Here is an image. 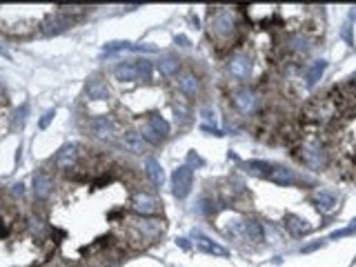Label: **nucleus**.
Listing matches in <instances>:
<instances>
[{
	"label": "nucleus",
	"instance_id": "nucleus-1",
	"mask_svg": "<svg viewBox=\"0 0 356 267\" xmlns=\"http://www.w3.org/2000/svg\"><path fill=\"white\" fill-rule=\"evenodd\" d=\"M207 25H210V36L216 38L223 45H230L234 40L236 32H238V25H236V18L230 9H223V7H216L210 9L207 14Z\"/></svg>",
	"mask_w": 356,
	"mask_h": 267
},
{
	"label": "nucleus",
	"instance_id": "nucleus-2",
	"mask_svg": "<svg viewBox=\"0 0 356 267\" xmlns=\"http://www.w3.org/2000/svg\"><path fill=\"white\" fill-rule=\"evenodd\" d=\"M169 131H172L169 123L165 121L162 116L152 114V116H147L145 125H142L141 136L145 138V141H149V142H154V145H158L160 141H165V138L169 136Z\"/></svg>",
	"mask_w": 356,
	"mask_h": 267
},
{
	"label": "nucleus",
	"instance_id": "nucleus-3",
	"mask_svg": "<svg viewBox=\"0 0 356 267\" xmlns=\"http://www.w3.org/2000/svg\"><path fill=\"white\" fill-rule=\"evenodd\" d=\"M165 225H162V220H156V218H149V216H141L138 220L131 223V234L136 236L138 241H149L154 243L158 236L162 234Z\"/></svg>",
	"mask_w": 356,
	"mask_h": 267
},
{
	"label": "nucleus",
	"instance_id": "nucleus-4",
	"mask_svg": "<svg viewBox=\"0 0 356 267\" xmlns=\"http://www.w3.org/2000/svg\"><path fill=\"white\" fill-rule=\"evenodd\" d=\"M231 103H234V109L241 116H251L258 109V94L249 87H241L231 94Z\"/></svg>",
	"mask_w": 356,
	"mask_h": 267
},
{
	"label": "nucleus",
	"instance_id": "nucleus-5",
	"mask_svg": "<svg viewBox=\"0 0 356 267\" xmlns=\"http://www.w3.org/2000/svg\"><path fill=\"white\" fill-rule=\"evenodd\" d=\"M192 185H194V169L189 165L174 169L172 174V194L176 198H185V196L192 192Z\"/></svg>",
	"mask_w": 356,
	"mask_h": 267
},
{
	"label": "nucleus",
	"instance_id": "nucleus-6",
	"mask_svg": "<svg viewBox=\"0 0 356 267\" xmlns=\"http://www.w3.org/2000/svg\"><path fill=\"white\" fill-rule=\"evenodd\" d=\"M87 131L94 138L100 141H109L116 134V123L111 121V116H91L87 121Z\"/></svg>",
	"mask_w": 356,
	"mask_h": 267
},
{
	"label": "nucleus",
	"instance_id": "nucleus-7",
	"mask_svg": "<svg viewBox=\"0 0 356 267\" xmlns=\"http://www.w3.org/2000/svg\"><path fill=\"white\" fill-rule=\"evenodd\" d=\"M299 158L303 160V165H307V167L323 169L325 162H327V152H325L319 142H307V145L301 147Z\"/></svg>",
	"mask_w": 356,
	"mask_h": 267
},
{
	"label": "nucleus",
	"instance_id": "nucleus-8",
	"mask_svg": "<svg viewBox=\"0 0 356 267\" xmlns=\"http://www.w3.org/2000/svg\"><path fill=\"white\" fill-rule=\"evenodd\" d=\"M227 71H230L231 78L245 83L251 73V58L247 53H234V56L227 60Z\"/></svg>",
	"mask_w": 356,
	"mask_h": 267
},
{
	"label": "nucleus",
	"instance_id": "nucleus-9",
	"mask_svg": "<svg viewBox=\"0 0 356 267\" xmlns=\"http://www.w3.org/2000/svg\"><path fill=\"white\" fill-rule=\"evenodd\" d=\"M131 210L138 216H154L160 210V203L156 200V196L147 194V192H136L134 198H131Z\"/></svg>",
	"mask_w": 356,
	"mask_h": 267
},
{
	"label": "nucleus",
	"instance_id": "nucleus-10",
	"mask_svg": "<svg viewBox=\"0 0 356 267\" xmlns=\"http://www.w3.org/2000/svg\"><path fill=\"white\" fill-rule=\"evenodd\" d=\"M176 87L178 91L187 98H196L200 94V80L194 71H183L176 76Z\"/></svg>",
	"mask_w": 356,
	"mask_h": 267
},
{
	"label": "nucleus",
	"instance_id": "nucleus-11",
	"mask_svg": "<svg viewBox=\"0 0 356 267\" xmlns=\"http://www.w3.org/2000/svg\"><path fill=\"white\" fill-rule=\"evenodd\" d=\"M71 25H73V18L69 16V14H65V11H56V14H52L47 20L42 22V34H47V36H52V34H60V32H65V29H69Z\"/></svg>",
	"mask_w": 356,
	"mask_h": 267
},
{
	"label": "nucleus",
	"instance_id": "nucleus-12",
	"mask_svg": "<svg viewBox=\"0 0 356 267\" xmlns=\"http://www.w3.org/2000/svg\"><path fill=\"white\" fill-rule=\"evenodd\" d=\"M53 192V178L45 169H38L34 174V196L36 200H47Z\"/></svg>",
	"mask_w": 356,
	"mask_h": 267
},
{
	"label": "nucleus",
	"instance_id": "nucleus-13",
	"mask_svg": "<svg viewBox=\"0 0 356 267\" xmlns=\"http://www.w3.org/2000/svg\"><path fill=\"white\" fill-rule=\"evenodd\" d=\"M78 158H80L78 145H65V147H60V152L56 154L53 165H56L58 169H73L78 165Z\"/></svg>",
	"mask_w": 356,
	"mask_h": 267
},
{
	"label": "nucleus",
	"instance_id": "nucleus-14",
	"mask_svg": "<svg viewBox=\"0 0 356 267\" xmlns=\"http://www.w3.org/2000/svg\"><path fill=\"white\" fill-rule=\"evenodd\" d=\"M218 192H220V198L225 200V203H236L238 198L245 196V187H243V183H234V180L223 183Z\"/></svg>",
	"mask_w": 356,
	"mask_h": 267
},
{
	"label": "nucleus",
	"instance_id": "nucleus-15",
	"mask_svg": "<svg viewBox=\"0 0 356 267\" xmlns=\"http://www.w3.org/2000/svg\"><path fill=\"white\" fill-rule=\"evenodd\" d=\"M267 178L274 180V183H278V185H292V183L299 180V176H296L292 169H289V167H281V165H272V169H269Z\"/></svg>",
	"mask_w": 356,
	"mask_h": 267
},
{
	"label": "nucleus",
	"instance_id": "nucleus-16",
	"mask_svg": "<svg viewBox=\"0 0 356 267\" xmlns=\"http://www.w3.org/2000/svg\"><path fill=\"white\" fill-rule=\"evenodd\" d=\"M194 238H196V247H198L200 251H205V254H214V256H227V249H225V247H220L218 243H214L212 238H207L205 234H200V231H196Z\"/></svg>",
	"mask_w": 356,
	"mask_h": 267
},
{
	"label": "nucleus",
	"instance_id": "nucleus-17",
	"mask_svg": "<svg viewBox=\"0 0 356 267\" xmlns=\"http://www.w3.org/2000/svg\"><path fill=\"white\" fill-rule=\"evenodd\" d=\"M158 71L162 73V76H167V78H174V76H178V71H180V60H178L176 56H172V53H165V56H160V60L156 63Z\"/></svg>",
	"mask_w": 356,
	"mask_h": 267
},
{
	"label": "nucleus",
	"instance_id": "nucleus-18",
	"mask_svg": "<svg viewBox=\"0 0 356 267\" xmlns=\"http://www.w3.org/2000/svg\"><path fill=\"white\" fill-rule=\"evenodd\" d=\"M123 147L131 154H142L147 149V142L138 131H127V134H123Z\"/></svg>",
	"mask_w": 356,
	"mask_h": 267
},
{
	"label": "nucleus",
	"instance_id": "nucleus-19",
	"mask_svg": "<svg viewBox=\"0 0 356 267\" xmlns=\"http://www.w3.org/2000/svg\"><path fill=\"white\" fill-rule=\"evenodd\" d=\"M114 78L121 80V83H136L138 80V71L134 63H118L114 67Z\"/></svg>",
	"mask_w": 356,
	"mask_h": 267
},
{
	"label": "nucleus",
	"instance_id": "nucleus-20",
	"mask_svg": "<svg viewBox=\"0 0 356 267\" xmlns=\"http://www.w3.org/2000/svg\"><path fill=\"white\" fill-rule=\"evenodd\" d=\"M87 98L89 100H107L109 98V89L100 78H91L87 83Z\"/></svg>",
	"mask_w": 356,
	"mask_h": 267
},
{
	"label": "nucleus",
	"instance_id": "nucleus-21",
	"mask_svg": "<svg viewBox=\"0 0 356 267\" xmlns=\"http://www.w3.org/2000/svg\"><path fill=\"white\" fill-rule=\"evenodd\" d=\"M245 236L251 243H261L265 238V230H263V225L254 216H247L245 218Z\"/></svg>",
	"mask_w": 356,
	"mask_h": 267
},
{
	"label": "nucleus",
	"instance_id": "nucleus-22",
	"mask_svg": "<svg viewBox=\"0 0 356 267\" xmlns=\"http://www.w3.org/2000/svg\"><path fill=\"white\" fill-rule=\"evenodd\" d=\"M314 203H316V207H319L320 212H334L336 210V205H338V200H336V196L332 194V192H316V196H314Z\"/></svg>",
	"mask_w": 356,
	"mask_h": 267
},
{
	"label": "nucleus",
	"instance_id": "nucleus-23",
	"mask_svg": "<svg viewBox=\"0 0 356 267\" xmlns=\"http://www.w3.org/2000/svg\"><path fill=\"white\" fill-rule=\"evenodd\" d=\"M145 176L149 178L152 185H162V167L156 158H147L145 160Z\"/></svg>",
	"mask_w": 356,
	"mask_h": 267
},
{
	"label": "nucleus",
	"instance_id": "nucleus-24",
	"mask_svg": "<svg viewBox=\"0 0 356 267\" xmlns=\"http://www.w3.org/2000/svg\"><path fill=\"white\" fill-rule=\"evenodd\" d=\"M325 67H327V63H325V60H314V63H312L307 69H305V80H307L309 87H314V85L320 80V76H323Z\"/></svg>",
	"mask_w": 356,
	"mask_h": 267
},
{
	"label": "nucleus",
	"instance_id": "nucleus-25",
	"mask_svg": "<svg viewBox=\"0 0 356 267\" xmlns=\"http://www.w3.org/2000/svg\"><path fill=\"white\" fill-rule=\"evenodd\" d=\"M285 230H287L289 234H294V236H301V234H305V231L309 230V225H305V220L299 218V216L287 214L285 216Z\"/></svg>",
	"mask_w": 356,
	"mask_h": 267
},
{
	"label": "nucleus",
	"instance_id": "nucleus-26",
	"mask_svg": "<svg viewBox=\"0 0 356 267\" xmlns=\"http://www.w3.org/2000/svg\"><path fill=\"white\" fill-rule=\"evenodd\" d=\"M134 65H136L138 78H142V80H152V76H154V65H152V60H147V58H141V60H134Z\"/></svg>",
	"mask_w": 356,
	"mask_h": 267
},
{
	"label": "nucleus",
	"instance_id": "nucleus-27",
	"mask_svg": "<svg viewBox=\"0 0 356 267\" xmlns=\"http://www.w3.org/2000/svg\"><path fill=\"white\" fill-rule=\"evenodd\" d=\"M269 169H272V162H265V160H249L247 162V172L256 174V176H267Z\"/></svg>",
	"mask_w": 356,
	"mask_h": 267
},
{
	"label": "nucleus",
	"instance_id": "nucleus-28",
	"mask_svg": "<svg viewBox=\"0 0 356 267\" xmlns=\"http://www.w3.org/2000/svg\"><path fill=\"white\" fill-rule=\"evenodd\" d=\"M287 47L292 49V52H299V53H305L309 49V40L305 36H301V34H296V36H292L287 40Z\"/></svg>",
	"mask_w": 356,
	"mask_h": 267
},
{
	"label": "nucleus",
	"instance_id": "nucleus-29",
	"mask_svg": "<svg viewBox=\"0 0 356 267\" xmlns=\"http://www.w3.org/2000/svg\"><path fill=\"white\" fill-rule=\"evenodd\" d=\"M127 49H131V42H107L105 47H103V53H107V56H111V53H118V52H127Z\"/></svg>",
	"mask_w": 356,
	"mask_h": 267
},
{
	"label": "nucleus",
	"instance_id": "nucleus-30",
	"mask_svg": "<svg viewBox=\"0 0 356 267\" xmlns=\"http://www.w3.org/2000/svg\"><path fill=\"white\" fill-rule=\"evenodd\" d=\"M27 114H29V105H27V103H25V105H20V107L16 109V114H14V116H16V118H14V123H16L18 129H22V127H25Z\"/></svg>",
	"mask_w": 356,
	"mask_h": 267
},
{
	"label": "nucleus",
	"instance_id": "nucleus-31",
	"mask_svg": "<svg viewBox=\"0 0 356 267\" xmlns=\"http://www.w3.org/2000/svg\"><path fill=\"white\" fill-rule=\"evenodd\" d=\"M53 116H56V109H47L45 114H42L40 123H38V125H40V129H47V125L53 121Z\"/></svg>",
	"mask_w": 356,
	"mask_h": 267
},
{
	"label": "nucleus",
	"instance_id": "nucleus-32",
	"mask_svg": "<svg viewBox=\"0 0 356 267\" xmlns=\"http://www.w3.org/2000/svg\"><path fill=\"white\" fill-rule=\"evenodd\" d=\"M200 116H203L205 123H214L216 125V114L210 109V107H203V109H200Z\"/></svg>",
	"mask_w": 356,
	"mask_h": 267
},
{
	"label": "nucleus",
	"instance_id": "nucleus-33",
	"mask_svg": "<svg viewBox=\"0 0 356 267\" xmlns=\"http://www.w3.org/2000/svg\"><path fill=\"white\" fill-rule=\"evenodd\" d=\"M11 196H14V198H22V196H25V185L22 183L11 185Z\"/></svg>",
	"mask_w": 356,
	"mask_h": 267
},
{
	"label": "nucleus",
	"instance_id": "nucleus-34",
	"mask_svg": "<svg viewBox=\"0 0 356 267\" xmlns=\"http://www.w3.org/2000/svg\"><path fill=\"white\" fill-rule=\"evenodd\" d=\"M174 109H176V121H178V118H180V121H187L189 111H187V107H185L183 103H180V105H176V107H174Z\"/></svg>",
	"mask_w": 356,
	"mask_h": 267
},
{
	"label": "nucleus",
	"instance_id": "nucleus-35",
	"mask_svg": "<svg viewBox=\"0 0 356 267\" xmlns=\"http://www.w3.org/2000/svg\"><path fill=\"white\" fill-rule=\"evenodd\" d=\"M176 42H180V47H189V42H187V38H185V36H178Z\"/></svg>",
	"mask_w": 356,
	"mask_h": 267
}]
</instances>
